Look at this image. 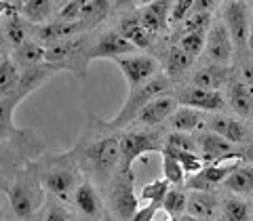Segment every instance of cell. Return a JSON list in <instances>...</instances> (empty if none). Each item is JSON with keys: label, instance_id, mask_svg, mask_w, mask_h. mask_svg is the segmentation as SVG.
I'll list each match as a JSON object with an SVG mask.
<instances>
[{"label": "cell", "instance_id": "1", "mask_svg": "<svg viewBox=\"0 0 253 221\" xmlns=\"http://www.w3.org/2000/svg\"><path fill=\"white\" fill-rule=\"evenodd\" d=\"M169 86H171V82H169L167 76H154L152 80L139 84V86H135V89H129V95H126L123 108L118 110V114L112 118V120H108V122H104V124H106V126H112V129H121V126L129 124L133 118L139 116V112H141V110H144L152 99L167 95Z\"/></svg>", "mask_w": 253, "mask_h": 221}, {"label": "cell", "instance_id": "2", "mask_svg": "<svg viewBox=\"0 0 253 221\" xmlns=\"http://www.w3.org/2000/svg\"><path fill=\"white\" fill-rule=\"evenodd\" d=\"M91 61V49H89V38L86 36H74L63 42H57L46 49L44 63H57L61 70H68L74 76L84 78L86 66Z\"/></svg>", "mask_w": 253, "mask_h": 221}, {"label": "cell", "instance_id": "3", "mask_svg": "<svg viewBox=\"0 0 253 221\" xmlns=\"http://www.w3.org/2000/svg\"><path fill=\"white\" fill-rule=\"evenodd\" d=\"M41 177H42V185L61 200H70V196L76 194V189L81 187L78 185L81 173H78V167L72 162V158L68 156L51 158L49 164L42 169Z\"/></svg>", "mask_w": 253, "mask_h": 221}, {"label": "cell", "instance_id": "4", "mask_svg": "<svg viewBox=\"0 0 253 221\" xmlns=\"http://www.w3.org/2000/svg\"><path fill=\"white\" fill-rule=\"evenodd\" d=\"M81 160L84 169L99 177H108L116 164H121V137L104 135L86 144L81 152Z\"/></svg>", "mask_w": 253, "mask_h": 221}, {"label": "cell", "instance_id": "5", "mask_svg": "<svg viewBox=\"0 0 253 221\" xmlns=\"http://www.w3.org/2000/svg\"><path fill=\"white\" fill-rule=\"evenodd\" d=\"M165 146L158 141L154 133L146 131H129L121 135V171H131L133 162L144 158V154L150 152H161Z\"/></svg>", "mask_w": 253, "mask_h": 221}, {"label": "cell", "instance_id": "6", "mask_svg": "<svg viewBox=\"0 0 253 221\" xmlns=\"http://www.w3.org/2000/svg\"><path fill=\"white\" fill-rule=\"evenodd\" d=\"M110 202L112 209L123 221H129L137 213V196L133 194V173L121 171L114 179V185L110 189Z\"/></svg>", "mask_w": 253, "mask_h": 221}, {"label": "cell", "instance_id": "7", "mask_svg": "<svg viewBox=\"0 0 253 221\" xmlns=\"http://www.w3.org/2000/svg\"><path fill=\"white\" fill-rule=\"evenodd\" d=\"M116 66L123 72L129 89H135V86L152 80L158 70V61L152 55H126V57L116 59Z\"/></svg>", "mask_w": 253, "mask_h": 221}, {"label": "cell", "instance_id": "8", "mask_svg": "<svg viewBox=\"0 0 253 221\" xmlns=\"http://www.w3.org/2000/svg\"><path fill=\"white\" fill-rule=\"evenodd\" d=\"M137 46L129 42L126 38L121 34V32H104L97 42L91 46V61L93 59H121V57H126V55L135 53Z\"/></svg>", "mask_w": 253, "mask_h": 221}, {"label": "cell", "instance_id": "9", "mask_svg": "<svg viewBox=\"0 0 253 221\" xmlns=\"http://www.w3.org/2000/svg\"><path fill=\"white\" fill-rule=\"evenodd\" d=\"M239 167V160H232V162H224L221 158L213 160L209 167H203V171H199L196 175H192L188 179V187L194 189V192H207L213 185L226 181L228 177L232 175V171Z\"/></svg>", "mask_w": 253, "mask_h": 221}, {"label": "cell", "instance_id": "10", "mask_svg": "<svg viewBox=\"0 0 253 221\" xmlns=\"http://www.w3.org/2000/svg\"><path fill=\"white\" fill-rule=\"evenodd\" d=\"M232 49H234V42L230 38V32H228L226 23H215L207 32V44H205L207 57L213 63H217V66H226L232 59Z\"/></svg>", "mask_w": 253, "mask_h": 221}, {"label": "cell", "instance_id": "11", "mask_svg": "<svg viewBox=\"0 0 253 221\" xmlns=\"http://www.w3.org/2000/svg\"><path fill=\"white\" fill-rule=\"evenodd\" d=\"M224 19H226V28L230 32V38L236 49H245L249 44V21H247V4L243 0L236 2H228L226 11H224Z\"/></svg>", "mask_w": 253, "mask_h": 221}, {"label": "cell", "instance_id": "12", "mask_svg": "<svg viewBox=\"0 0 253 221\" xmlns=\"http://www.w3.org/2000/svg\"><path fill=\"white\" fill-rule=\"evenodd\" d=\"M83 26L81 21H51V23H42L36 28V42L44 44L46 49L57 42H63L68 38H74L78 34H83Z\"/></svg>", "mask_w": 253, "mask_h": 221}, {"label": "cell", "instance_id": "13", "mask_svg": "<svg viewBox=\"0 0 253 221\" xmlns=\"http://www.w3.org/2000/svg\"><path fill=\"white\" fill-rule=\"evenodd\" d=\"M173 4H175V0H152L150 4H144L139 9V21L144 23L146 30L156 34L169 26Z\"/></svg>", "mask_w": 253, "mask_h": 221}, {"label": "cell", "instance_id": "14", "mask_svg": "<svg viewBox=\"0 0 253 221\" xmlns=\"http://www.w3.org/2000/svg\"><path fill=\"white\" fill-rule=\"evenodd\" d=\"M6 194H9L11 209H13L15 215H17V219H30L34 209L38 207V198L34 196V192H32L30 184L17 179L9 189H6Z\"/></svg>", "mask_w": 253, "mask_h": 221}, {"label": "cell", "instance_id": "15", "mask_svg": "<svg viewBox=\"0 0 253 221\" xmlns=\"http://www.w3.org/2000/svg\"><path fill=\"white\" fill-rule=\"evenodd\" d=\"M2 17H4V34H6V40L11 42V46L19 49V46L26 40V23H23V15L19 13V6L17 4H11L2 0Z\"/></svg>", "mask_w": 253, "mask_h": 221}, {"label": "cell", "instance_id": "16", "mask_svg": "<svg viewBox=\"0 0 253 221\" xmlns=\"http://www.w3.org/2000/svg\"><path fill=\"white\" fill-rule=\"evenodd\" d=\"M175 110H177V101L173 99L171 95H163V97L152 99L144 110H141L139 116H137V122L146 124V126H154V124L171 118V114L175 112Z\"/></svg>", "mask_w": 253, "mask_h": 221}, {"label": "cell", "instance_id": "17", "mask_svg": "<svg viewBox=\"0 0 253 221\" xmlns=\"http://www.w3.org/2000/svg\"><path fill=\"white\" fill-rule=\"evenodd\" d=\"M179 104L194 108V110H201V112H215V110L224 108V97L219 95V91H207V89L194 86V89H190L181 95Z\"/></svg>", "mask_w": 253, "mask_h": 221}, {"label": "cell", "instance_id": "18", "mask_svg": "<svg viewBox=\"0 0 253 221\" xmlns=\"http://www.w3.org/2000/svg\"><path fill=\"white\" fill-rule=\"evenodd\" d=\"M228 80H230V70H228L226 66H217V63H211V66L201 68L199 72L192 76L194 86L207 89V91H217Z\"/></svg>", "mask_w": 253, "mask_h": 221}, {"label": "cell", "instance_id": "19", "mask_svg": "<svg viewBox=\"0 0 253 221\" xmlns=\"http://www.w3.org/2000/svg\"><path fill=\"white\" fill-rule=\"evenodd\" d=\"M118 32L126 38L129 42H133L137 49H148L152 44L154 34L150 30L144 28V23L139 21V15H133V17H125L118 23Z\"/></svg>", "mask_w": 253, "mask_h": 221}, {"label": "cell", "instance_id": "20", "mask_svg": "<svg viewBox=\"0 0 253 221\" xmlns=\"http://www.w3.org/2000/svg\"><path fill=\"white\" fill-rule=\"evenodd\" d=\"M209 129L213 133H217L219 137L228 139L230 144H241L245 139V126L234 120V118H228V116H213L211 120L207 122Z\"/></svg>", "mask_w": 253, "mask_h": 221}, {"label": "cell", "instance_id": "21", "mask_svg": "<svg viewBox=\"0 0 253 221\" xmlns=\"http://www.w3.org/2000/svg\"><path fill=\"white\" fill-rule=\"evenodd\" d=\"M199 146L203 149V158L205 160H217V158L230 154V141L219 137L217 133H203L201 139H199Z\"/></svg>", "mask_w": 253, "mask_h": 221}, {"label": "cell", "instance_id": "22", "mask_svg": "<svg viewBox=\"0 0 253 221\" xmlns=\"http://www.w3.org/2000/svg\"><path fill=\"white\" fill-rule=\"evenodd\" d=\"M201 124H203V112L201 110L181 106L171 114V126L179 133H190V131L199 129Z\"/></svg>", "mask_w": 253, "mask_h": 221}, {"label": "cell", "instance_id": "23", "mask_svg": "<svg viewBox=\"0 0 253 221\" xmlns=\"http://www.w3.org/2000/svg\"><path fill=\"white\" fill-rule=\"evenodd\" d=\"M74 202L86 217H97L101 213V200L91 184H81V187L74 194Z\"/></svg>", "mask_w": 253, "mask_h": 221}, {"label": "cell", "instance_id": "24", "mask_svg": "<svg viewBox=\"0 0 253 221\" xmlns=\"http://www.w3.org/2000/svg\"><path fill=\"white\" fill-rule=\"evenodd\" d=\"M110 11H112V0H91V2L86 4L83 17L78 21H81L83 30H91L97 26V23L104 21Z\"/></svg>", "mask_w": 253, "mask_h": 221}, {"label": "cell", "instance_id": "25", "mask_svg": "<svg viewBox=\"0 0 253 221\" xmlns=\"http://www.w3.org/2000/svg\"><path fill=\"white\" fill-rule=\"evenodd\" d=\"M186 211L199 219H209V217H213V213H215V198L207 192H194L188 198Z\"/></svg>", "mask_w": 253, "mask_h": 221}, {"label": "cell", "instance_id": "26", "mask_svg": "<svg viewBox=\"0 0 253 221\" xmlns=\"http://www.w3.org/2000/svg\"><path fill=\"white\" fill-rule=\"evenodd\" d=\"M226 187L234 194H249L253 192V164L236 167L232 175L226 179Z\"/></svg>", "mask_w": 253, "mask_h": 221}, {"label": "cell", "instance_id": "27", "mask_svg": "<svg viewBox=\"0 0 253 221\" xmlns=\"http://www.w3.org/2000/svg\"><path fill=\"white\" fill-rule=\"evenodd\" d=\"M21 80V74L17 66L9 59V55H2V63H0V93H2V99L9 97V95L17 89V84Z\"/></svg>", "mask_w": 253, "mask_h": 221}, {"label": "cell", "instance_id": "28", "mask_svg": "<svg viewBox=\"0 0 253 221\" xmlns=\"http://www.w3.org/2000/svg\"><path fill=\"white\" fill-rule=\"evenodd\" d=\"M19 13L32 23H44L51 15V0H23Z\"/></svg>", "mask_w": 253, "mask_h": 221}, {"label": "cell", "instance_id": "29", "mask_svg": "<svg viewBox=\"0 0 253 221\" xmlns=\"http://www.w3.org/2000/svg\"><path fill=\"white\" fill-rule=\"evenodd\" d=\"M15 57L21 66H41L46 57V46H42L41 42H23L17 51H15Z\"/></svg>", "mask_w": 253, "mask_h": 221}, {"label": "cell", "instance_id": "30", "mask_svg": "<svg viewBox=\"0 0 253 221\" xmlns=\"http://www.w3.org/2000/svg\"><path fill=\"white\" fill-rule=\"evenodd\" d=\"M194 63V57H190L186 51H181L179 46H173L167 55V74L171 78H177L186 72V70L192 68Z\"/></svg>", "mask_w": 253, "mask_h": 221}, {"label": "cell", "instance_id": "31", "mask_svg": "<svg viewBox=\"0 0 253 221\" xmlns=\"http://www.w3.org/2000/svg\"><path fill=\"white\" fill-rule=\"evenodd\" d=\"M169 181L167 179H156L152 184H148L141 187L139 192V198L144 202H150V204H156V207H163V200L165 196L169 194Z\"/></svg>", "mask_w": 253, "mask_h": 221}, {"label": "cell", "instance_id": "32", "mask_svg": "<svg viewBox=\"0 0 253 221\" xmlns=\"http://www.w3.org/2000/svg\"><path fill=\"white\" fill-rule=\"evenodd\" d=\"M211 23V13H192L181 21V26L177 28V36L194 34V32H207Z\"/></svg>", "mask_w": 253, "mask_h": 221}, {"label": "cell", "instance_id": "33", "mask_svg": "<svg viewBox=\"0 0 253 221\" xmlns=\"http://www.w3.org/2000/svg\"><path fill=\"white\" fill-rule=\"evenodd\" d=\"M163 152H167V154H171L173 158H175V160L181 164L184 173H192V175H196L199 171H203V160L194 152H181V149H173V147H167V146H165Z\"/></svg>", "mask_w": 253, "mask_h": 221}, {"label": "cell", "instance_id": "34", "mask_svg": "<svg viewBox=\"0 0 253 221\" xmlns=\"http://www.w3.org/2000/svg\"><path fill=\"white\" fill-rule=\"evenodd\" d=\"M230 101H232V108L241 116H249L251 114V97H249V89L245 84L234 82L230 86Z\"/></svg>", "mask_w": 253, "mask_h": 221}, {"label": "cell", "instance_id": "35", "mask_svg": "<svg viewBox=\"0 0 253 221\" xmlns=\"http://www.w3.org/2000/svg\"><path fill=\"white\" fill-rule=\"evenodd\" d=\"M207 44V32H194V34H186L179 38V49L186 51L190 57H199L205 51Z\"/></svg>", "mask_w": 253, "mask_h": 221}, {"label": "cell", "instance_id": "36", "mask_svg": "<svg viewBox=\"0 0 253 221\" xmlns=\"http://www.w3.org/2000/svg\"><path fill=\"white\" fill-rule=\"evenodd\" d=\"M186 204H188V198H186L184 192H179V189H169V194L165 196V200H163V209L171 217H181L186 211Z\"/></svg>", "mask_w": 253, "mask_h": 221}, {"label": "cell", "instance_id": "37", "mask_svg": "<svg viewBox=\"0 0 253 221\" xmlns=\"http://www.w3.org/2000/svg\"><path fill=\"white\" fill-rule=\"evenodd\" d=\"M163 173H165V179L173 185H179L181 181H184V175H186L184 169H181V164L167 152H163Z\"/></svg>", "mask_w": 253, "mask_h": 221}, {"label": "cell", "instance_id": "38", "mask_svg": "<svg viewBox=\"0 0 253 221\" xmlns=\"http://www.w3.org/2000/svg\"><path fill=\"white\" fill-rule=\"evenodd\" d=\"M89 2L91 0H68V2L61 6L57 19L59 21H78L83 17V13H84V9H86V4Z\"/></svg>", "mask_w": 253, "mask_h": 221}, {"label": "cell", "instance_id": "39", "mask_svg": "<svg viewBox=\"0 0 253 221\" xmlns=\"http://www.w3.org/2000/svg\"><path fill=\"white\" fill-rule=\"evenodd\" d=\"M228 221H249V207L241 198H228L224 204Z\"/></svg>", "mask_w": 253, "mask_h": 221}, {"label": "cell", "instance_id": "40", "mask_svg": "<svg viewBox=\"0 0 253 221\" xmlns=\"http://www.w3.org/2000/svg\"><path fill=\"white\" fill-rule=\"evenodd\" d=\"M167 147H173V149H181V152H196V141L188 135V133H171L167 137Z\"/></svg>", "mask_w": 253, "mask_h": 221}, {"label": "cell", "instance_id": "41", "mask_svg": "<svg viewBox=\"0 0 253 221\" xmlns=\"http://www.w3.org/2000/svg\"><path fill=\"white\" fill-rule=\"evenodd\" d=\"M196 0H175L171 9V17H169V26H179V21H184L190 13H192Z\"/></svg>", "mask_w": 253, "mask_h": 221}, {"label": "cell", "instance_id": "42", "mask_svg": "<svg viewBox=\"0 0 253 221\" xmlns=\"http://www.w3.org/2000/svg\"><path fill=\"white\" fill-rule=\"evenodd\" d=\"M44 221H72V217H70V213L66 209L53 204V207H49V211H46Z\"/></svg>", "mask_w": 253, "mask_h": 221}, {"label": "cell", "instance_id": "43", "mask_svg": "<svg viewBox=\"0 0 253 221\" xmlns=\"http://www.w3.org/2000/svg\"><path fill=\"white\" fill-rule=\"evenodd\" d=\"M156 211H158L156 204H148V207L137 209V213H135V215H133L129 221H152L154 215H156Z\"/></svg>", "mask_w": 253, "mask_h": 221}, {"label": "cell", "instance_id": "44", "mask_svg": "<svg viewBox=\"0 0 253 221\" xmlns=\"http://www.w3.org/2000/svg\"><path fill=\"white\" fill-rule=\"evenodd\" d=\"M215 2L217 0H196L194 6H192V13H211L213 9H215Z\"/></svg>", "mask_w": 253, "mask_h": 221}, {"label": "cell", "instance_id": "45", "mask_svg": "<svg viewBox=\"0 0 253 221\" xmlns=\"http://www.w3.org/2000/svg\"><path fill=\"white\" fill-rule=\"evenodd\" d=\"M135 2H139V0H114V9L123 11V9H131Z\"/></svg>", "mask_w": 253, "mask_h": 221}, {"label": "cell", "instance_id": "46", "mask_svg": "<svg viewBox=\"0 0 253 221\" xmlns=\"http://www.w3.org/2000/svg\"><path fill=\"white\" fill-rule=\"evenodd\" d=\"M241 156H243V160H245V162H251V164H253V146H249Z\"/></svg>", "mask_w": 253, "mask_h": 221}, {"label": "cell", "instance_id": "47", "mask_svg": "<svg viewBox=\"0 0 253 221\" xmlns=\"http://www.w3.org/2000/svg\"><path fill=\"white\" fill-rule=\"evenodd\" d=\"M177 221H201L199 217H194V215H190V213H188V215H181Z\"/></svg>", "mask_w": 253, "mask_h": 221}, {"label": "cell", "instance_id": "48", "mask_svg": "<svg viewBox=\"0 0 253 221\" xmlns=\"http://www.w3.org/2000/svg\"><path fill=\"white\" fill-rule=\"evenodd\" d=\"M249 51L253 53V28L249 30Z\"/></svg>", "mask_w": 253, "mask_h": 221}, {"label": "cell", "instance_id": "49", "mask_svg": "<svg viewBox=\"0 0 253 221\" xmlns=\"http://www.w3.org/2000/svg\"><path fill=\"white\" fill-rule=\"evenodd\" d=\"M139 2H141V4H150V2H152V0H139Z\"/></svg>", "mask_w": 253, "mask_h": 221}, {"label": "cell", "instance_id": "50", "mask_svg": "<svg viewBox=\"0 0 253 221\" xmlns=\"http://www.w3.org/2000/svg\"><path fill=\"white\" fill-rule=\"evenodd\" d=\"M21 2H23V0H15V4H17V6H19V4H21Z\"/></svg>", "mask_w": 253, "mask_h": 221}, {"label": "cell", "instance_id": "51", "mask_svg": "<svg viewBox=\"0 0 253 221\" xmlns=\"http://www.w3.org/2000/svg\"><path fill=\"white\" fill-rule=\"evenodd\" d=\"M163 221H171V219H167V217H165V219H163Z\"/></svg>", "mask_w": 253, "mask_h": 221}, {"label": "cell", "instance_id": "52", "mask_svg": "<svg viewBox=\"0 0 253 221\" xmlns=\"http://www.w3.org/2000/svg\"><path fill=\"white\" fill-rule=\"evenodd\" d=\"M230 2H236V0H230Z\"/></svg>", "mask_w": 253, "mask_h": 221}, {"label": "cell", "instance_id": "53", "mask_svg": "<svg viewBox=\"0 0 253 221\" xmlns=\"http://www.w3.org/2000/svg\"><path fill=\"white\" fill-rule=\"evenodd\" d=\"M108 221H110V219H108Z\"/></svg>", "mask_w": 253, "mask_h": 221}]
</instances>
